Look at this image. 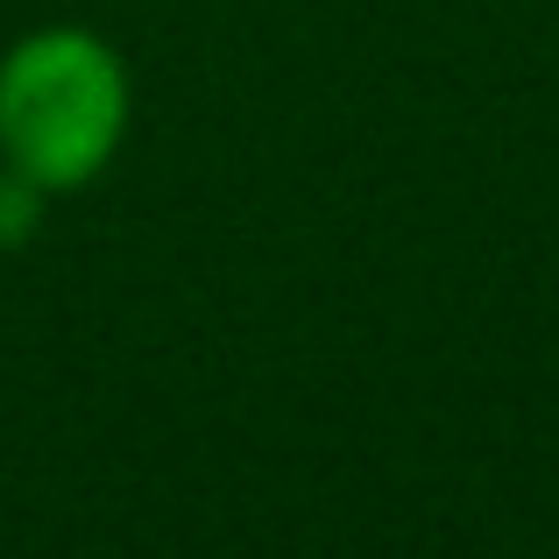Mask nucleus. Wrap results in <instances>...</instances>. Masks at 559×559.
Wrapping results in <instances>:
<instances>
[{"mask_svg": "<svg viewBox=\"0 0 559 559\" xmlns=\"http://www.w3.org/2000/svg\"><path fill=\"white\" fill-rule=\"evenodd\" d=\"M135 85L107 36L79 22L28 28L0 57V164L36 191H79L121 156Z\"/></svg>", "mask_w": 559, "mask_h": 559, "instance_id": "nucleus-1", "label": "nucleus"}, {"mask_svg": "<svg viewBox=\"0 0 559 559\" xmlns=\"http://www.w3.org/2000/svg\"><path fill=\"white\" fill-rule=\"evenodd\" d=\"M36 205H43L36 185L0 170V241H28V234H36Z\"/></svg>", "mask_w": 559, "mask_h": 559, "instance_id": "nucleus-2", "label": "nucleus"}]
</instances>
